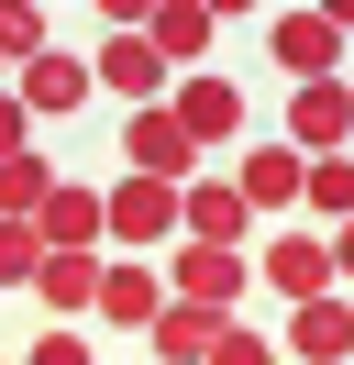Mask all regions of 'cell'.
I'll return each mask as SVG.
<instances>
[{
  "instance_id": "11",
  "label": "cell",
  "mask_w": 354,
  "mask_h": 365,
  "mask_svg": "<svg viewBox=\"0 0 354 365\" xmlns=\"http://www.w3.org/2000/svg\"><path fill=\"white\" fill-rule=\"evenodd\" d=\"M277 354H288V365H354V299H310V310H288Z\"/></svg>"
},
{
  "instance_id": "4",
  "label": "cell",
  "mask_w": 354,
  "mask_h": 365,
  "mask_svg": "<svg viewBox=\"0 0 354 365\" xmlns=\"http://www.w3.org/2000/svg\"><path fill=\"white\" fill-rule=\"evenodd\" d=\"M288 144H299L310 166H321V155H343V144H354V78H321V89H299V100H288Z\"/></svg>"
},
{
  "instance_id": "17",
  "label": "cell",
  "mask_w": 354,
  "mask_h": 365,
  "mask_svg": "<svg viewBox=\"0 0 354 365\" xmlns=\"http://www.w3.org/2000/svg\"><path fill=\"white\" fill-rule=\"evenodd\" d=\"M221 332H233V321H221V310H188V299H166V321H155V354H166V365H211V343Z\"/></svg>"
},
{
  "instance_id": "8",
  "label": "cell",
  "mask_w": 354,
  "mask_h": 365,
  "mask_svg": "<svg viewBox=\"0 0 354 365\" xmlns=\"http://www.w3.org/2000/svg\"><path fill=\"white\" fill-rule=\"evenodd\" d=\"M266 288H277L288 310L332 299V244H321V232H266Z\"/></svg>"
},
{
  "instance_id": "20",
  "label": "cell",
  "mask_w": 354,
  "mask_h": 365,
  "mask_svg": "<svg viewBox=\"0 0 354 365\" xmlns=\"http://www.w3.org/2000/svg\"><path fill=\"white\" fill-rule=\"evenodd\" d=\"M44 45H56V34H44V11H34V0H0V67H34Z\"/></svg>"
},
{
  "instance_id": "13",
  "label": "cell",
  "mask_w": 354,
  "mask_h": 365,
  "mask_svg": "<svg viewBox=\"0 0 354 365\" xmlns=\"http://www.w3.org/2000/svg\"><path fill=\"white\" fill-rule=\"evenodd\" d=\"M11 89H22V111H34V122H56V111H78V100L100 89V78H88V56H66V45H44L34 67L11 78Z\"/></svg>"
},
{
  "instance_id": "25",
  "label": "cell",
  "mask_w": 354,
  "mask_h": 365,
  "mask_svg": "<svg viewBox=\"0 0 354 365\" xmlns=\"http://www.w3.org/2000/svg\"><path fill=\"white\" fill-rule=\"evenodd\" d=\"M332 277H343V288H354V222L332 232Z\"/></svg>"
},
{
  "instance_id": "14",
  "label": "cell",
  "mask_w": 354,
  "mask_h": 365,
  "mask_svg": "<svg viewBox=\"0 0 354 365\" xmlns=\"http://www.w3.org/2000/svg\"><path fill=\"white\" fill-rule=\"evenodd\" d=\"M166 111H177V133H188L199 155H211V144H233V133H243V89H233V78H188V89H177Z\"/></svg>"
},
{
  "instance_id": "15",
  "label": "cell",
  "mask_w": 354,
  "mask_h": 365,
  "mask_svg": "<svg viewBox=\"0 0 354 365\" xmlns=\"http://www.w3.org/2000/svg\"><path fill=\"white\" fill-rule=\"evenodd\" d=\"M100 321H111V332H155V321H166V277L122 255V266L100 277Z\"/></svg>"
},
{
  "instance_id": "3",
  "label": "cell",
  "mask_w": 354,
  "mask_h": 365,
  "mask_svg": "<svg viewBox=\"0 0 354 365\" xmlns=\"http://www.w3.org/2000/svg\"><path fill=\"white\" fill-rule=\"evenodd\" d=\"M233 188H243V210H299V200H310V155H299L288 133H266V144H243Z\"/></svg>"
},
{
  "instance_id": "7",
  "label": "cell",
  "mask_w": 354,
  "mask_h": 365,
  "mask_svg": "<svg viewBox=\"0 0 354 365\" xmlns=\"http://www.w3.org/2000/svg\"><path fill=\"white\" fill-rule=\"evenodd\" d=\"M88 78H100L111 100H133V111H166V56H155L144 34H111V45L88 56Z\"/></svg>"
},
{
  "instance_id": "2",
  "label": "cell",
  "mask_w": 354,
  "mask_h": 365,
  "mask_svg": "<svg viewBox=\"0 0 354 365\" xmlns=\"http://www.w3.org/2000/svg\"><path fill=\"white\" fill-rule=\"evenodd\" d=\"M266 56H277L299 89H321V78H343V23H332V11H277V23H266Z\"/></svg>"
},
{
  "instance_id": "10",
  "label": "cell",
  "mask_w": 354,
  "mask_h": 365,
  "mask_svg": "<svg viewBox=\"0 0 354 365\" xmlns=\"http://www.w3.org/2000/svg\"><path fill=\"white\" fill-rule=\"evenodd\" d=\"M166 299H188V310H221V321H233V299H243V255H221V244H177Z\"/></svg>"
},
{
  "instance_id": "9",
  "label": "cell",
  "mask_w": 354,
  "mask_h": 365,
  "mask_svg": "<svg viewBox=\"0 0 354 365\" xmlns=\"http://www.w3.org/2000/svg\"><path fill=\"white\" fill-rule=\"evenodd\" d=\"M122 166H133V178H166V188H188L199 144L177 133V111H133V122H122Z\"/></svg>"
},
{
  "instance_id": "22",
  "label": "cell",
  "mask_w": 354,
  "mask_h": 365,
  "mask_svg": "<svg viewBox=\"0 0 354 365\" xmlns=\"http://www.w3.org/2000/svg\"><path fill=\"white\" fill-rule=\"evenodd\" d=\"M34 155V111H22V89H0V166Z\"/></svg>"
},
{
  "instance_id": "1",
  "label": "cell",
  "mask_w": 354,
  "mask_h": 365,
  "mask_svg": "<svg viewBox=\"0 0 354 365\" xmlns=\"http://www.w3.org/2000/svg\"><path fill=\"white\" fill-rule=\"evenodd\" d=\"M177 200H188V188H166V178H133V166H122V188H100V210H111V244H122V255L177 244Z\"/></svg>"
},
{
  "instance_id": "16",
  "label": "cell",
  "mask_w": 354,
  "mask_h": 365,
  "mask_svg": "<svg viewBox=\"0 0 354 365\" xmlns=\"http://www.w3.org/2000/svg\"><path fill=\"white\" fill-rule=\"evenodd\" d=\"M100 255H44V277H34V299H44V310H56V321H78V310H100Z\"/></svg>"
},
{
  "instance_id": "23",
  "label": "cell",
  "mask_w": 354,
  "mask_h": 365,
  "mask_svg": "<svg viewBox=\"0 0 354 365\" xmlns=\"http://www.w3.org/2000/svg\"><path fill=\"white\" fill-rule=\"evenodd\" d=\"M211 365H277V343H266V332H243V321H233V332L211 343Z\"/></svg>"
},
{
  "instance_id": "12",
  "label": "cell",
  "mask_w": 354,
  "mask_h": 365,
  "mask_svg": "<svg viewBox=\"0 0 354 365\" xmlns=\"http://www.w3.org/2000/svg\"><path fill=\"white\" fill-rule=\"evenodd\" d=\"M144 45L166 56V67H199V56L221 45V11H211V0H155V11H144Z\"/></svg>"
},
{
  "instance_id": "18",
  "label": "cell",
  "mask_w": 354,
  "mask_h": 365,
  "mask_svg": "<svg viewBox=\"0 0 354 365\" xmlns=\"http://www.w3.org/2000/svg\"><path fill=\"white\" fill-rule=\"evenodd\" d=\"M44 200H56V166H44V155H11V166H0V222H34Z\"/></svg>"
},
{
  "instance_id": "19",
  "label": "cell",
  "mask_w": 354,
  "mask_h": 365,
  "mask_svg": "<svg viewBox=\"0 0 354 365\" xmlns=\"http://www.w3.org/2000/svg\"><path fill=\"white\" fill-rule=\"evenodd\" d=\"M299 210H321V222L343 232V222H354V155H321V166H310V200H299Z\"/></svg>"
},
{
  "instance_id": "6",
  "label": "cell",
  "mask_w": 354,
  "mask_h": 365,
  "mask_svg": "<svg viewBox=\"0 0 354 365\" xmlns=\"http://www.w3.org/2000/svg\"><path fill=\"white\" fill-rule=\"evenodd\" d=\"M34 232H44V255H100L111 244V210H100L88 178H56V200L34 210Z\"/></svg>"
},
{
  "instance_id": "21",
  "label": "cell",
  "mask_w": 354,
  "mask_h": 365,
  "mask_svg": "<svg viewBox=\"0 0 354 365\" xmlns=\"http://www.w3.org/2000/svg\"><path fill=\"white\" fill-rule=\"evenodd\" d=\"M44 277V232L34 222H0V288H34Z\"/></svg>"
},
{
  "instance_id": "5",
  "label": "cell",
  "mask_w": 354,
  "mask_h": 365,
  "mask_svg": "<svg viewBox=\"0 0 354 365\" xmlns=\"http://www.w3.org/2000/svg\"><path fill=\"white\" fill-rule=\"evenodd\" d=\"M243 232H255L243 188H233V178H188V200H177V244H221V255H243Z\"/></svg>"
},
{
  "instance_id": "24",
  "label": "cell",
  "mask_w": 354,
  "mask_h": 365,
  "mask_svg": "<svg viewBox=\"0 0 354 365\" xmlns=\"http://www.w3.org/2000/svg\"><path fill=\"white\" fill-rule=\"evenodd\" d=\"M22 365H100V354H88L78 332H44V343H34V354H22Z\"/></svg>"
}]
</instances>
